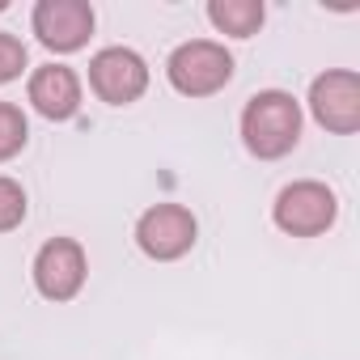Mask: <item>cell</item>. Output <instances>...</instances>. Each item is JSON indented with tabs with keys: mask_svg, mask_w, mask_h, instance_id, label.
<instances>
[{
	"mask_svg": "<svg viewBox=\"0 0 360 360\" xmlns=\"http://www.w3.org/2000/svg\"><path fill=\"white\" fill-rule=\"evenodd\" d=\"M242 140L255 157L276 161L297 148L301 140V106L284 89H263L242 110Z\"/></svg>",
	"mask_w": 360,
	"mask_h": 360,
	"instance_id": "obj_1",
	"label": "cell"
},
{
	"mask_svg": "<svg viewBox=\"0 0 360 360\" xmlns=\"http://www.w3.org/2000/svg\"><path fill=\"white\" fill-rule=\"evenodd\" d=\"M165 72H169V85H174L178 94H187V98H208V94H217V89L229 85V77H233V56H229L221 43H212V39H191V43H183V47H174Z\"/></svg>",
	"mask_w": 360,
	"mask_h": 360,
	"instance_id": "obj_2",
	"label": "cell"
},
{
	"mask_svg": "<svg viewBox=\"0 0 360 360\" xmlns=\"http://www.w3.org/2000/svg\"><path fill=\"white\" fill-rule=\"evenodd\" d=\"M276 225L292 238H318L335 225L339 217V204H335V191L322 187V183H292L276 195V208H271Z\"/></svg>",
	"mask_w": 360,
	"mask_h": 360,
	"instance_id": "obj_3",
	"label": "cell"
},
{
	"mask_svg": "<svg viewBox=\"0 0 360 360\" xmlns=\"http://www.w3.org/2000/svg\"><path fill=\"white\" fill-rule=\"evenodd\" d=\"M195 233H200V225H195L191 208H183V204H157L136 221V246L157 263L183 259L195 246Z\"/></svg>",
	"mask_w": 360,
	"mask_h": 360,
	"instance_id": "obj_4",
	"label": "cell"
},
{
	"mask_svg": "<svg viewBox=\"0 0 360 360\" xmlns=\"http://www.w3.org/2000/svg\"><path fill=\"white\" fill-rule=\"evenodd\" d=\"M309 110L314 119L335 131V136H352L360 127V77L352 68H335L322 72L309 85Z\"/></svg>",
	"mask_w": 360,
	"mask_h": 360,
	"instance_id": "obj_5",
	"label": "cell"
},
{
	"mask_svg": "<svg viewBox=\"0 0 360 360\" xmlns=\"http://www.w3.org/2000/svg\"><path fill=\"white\" fill-rule=\"evenodd\" d=\"M89 85L102 102L127 106L148 89V64L127 47H106L89 60Z\"/></svg>",
	"mask_w": 360,
	"mask_h": 360,
	"instance_id": "obj_6",
	"label": "cell"
},
{
	"mask_svg": "<svg viewBox=\"0 0 360 360\" xmlns=\"http://www.w3.org/2000/svg\"><path fill=\"white\" fill-rule=\"evenodd\" d=\"M85 276H89V263L81 242L72 238H51L34 255V284L47 301H72L85 288Z\"/></svg>",
	"mask_w": 360,
	"mask_h": 360,
	"instance_id": "obj_7",
	"label": "cell"
},
{
	"mask_svg": "<svg viewBox=\"0 0 360 360\" xmlns=\"http://www.w3.org/2000/svg\"><path fill=\"white\" fill-rule=\"evenodd\" d=\"M34 34L47 51H81L94 34V9L85 0H39Z\"/></svg>",
	"mask_w": 360,
	"mask_h": 360,
	"instance_id": "obj_8",
	"label": "cell"
},
{
	"mask_svg": "<svg viewBox=\"0 0 360 360\" xmlns=\"http://www.w3.org/2000/svg\"><path fill=\"white\" fill-rule=\"evenodd\" d=\"M30 102L43 119H72L81 110V77L64 64H43L30 77Z\"/></svg>",
	"mask_w": 360,
	"mask_h": 360,
	"instance_id": "obj_9",
	"label": "cell"
},
{
	"mask_svg": "<svg viewBox=\"0 0 360 360\" xmlns=\"http://www.w3.org/2000/svg\"><path fill=\"white\" fill-rule=\"evenodd\" d=\"M263 18H267L263 0H212L208 5V22L233 39H250L263 26Z\"/></svg>",
	"mask_w": 360,
	"mask_h": 360,
	"instance_id": "obj_10",
	"label": "cell"
},
{
	"mask_svg": "<svg viewBox=\"0 0 360 360\" xmlns=\"http://www.w3.org/2000/svg\"><path fill=\"white\" fill-rule=\"evenodd\" d=\"M26 136H30L26 115H22L13 102H0V161L18 157V153L26 148Z\"/></svg>",
	"mask_w": 360,
	"mask_h": 360,
	"instance_id": "obj_11",
	"label": "cell"
},
{
	"mask_svg": "<svg viewBox=\"0 0 360 360\" xmlns=\"http://www.w3.org/2000/svg\"><path fill=\"white\" fill-rule=\"evenodd\" d=\"M26 221V191L13 178H0V233H9Z\"/></svg>",
	"mask_w": 360,
	"mask_h": 360,
	"instance_id": "obj_12",
	"label": "cell"
},
{
	"mask_svg": "<svg viewBox=\"0 0 360 360\" xmlns=\"http://www.w3.org/2000/svg\"><path fill=\"white\" fill-rule=\"evenodd\" d=\"M26 72V43L18 34H0V85H9Z\"/></svg>",
	"mask_w": 360,
	"mask_h": 360,
	"instance_id": "obj_13",
	"label": "cell"
}]
</instances>
